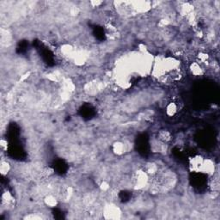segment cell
I'll list each match as a JSON object with an SVG mask.
<instances>
[{
  "mask_svg": "<svg viewBox=\"0 0 220 220\" xmlns=\"http://www.w3.org/2000/svg\"><path fill=\"white\" fill-rule=\"evenodd\" d=\"M157 139L163 144H167L172 139V134L167 130H161L157 134Z\"/></svg>",
  "mask_w": 220,
  "mask_h": 220,
  "instance_id": "cell-2",
  "label": "cell"
},
{
  "mask_svg": "<svg viewBox=\"0 0 220 220\" xmlns=\"http://www.w3.org/2000/svg\"><path fill=\"white\" fill-rule=\"evenodd\" d=\"M0 169H1V173H2L3 176L7 175L10 169V163L7 162V161H4V160H3V161L1 162V167H0Z\"/></svg>",
  "mask_w": 220,
  "mask_h": 220,
  "instance_id": "cell-4",
  "label": "cell"
},
{
  "mask_svg": "<svg viewBox=\"0 0 220 220\" xmlns=\"http://www.w3.org/2000/svg\"><path fill=\"white\" fill-rule=\"evenodd\" d=\"M105 218H120V211L115 205H108L105 207L103 211Z\"/></svg>",
  "mask_w": 220,
  "mask_h": 220,
  "instance_id": "cell-1",
  "label": "cell"
},
{
  "mask_svg": "<svg viewBox=\"0 0 220 220\" xmlns=\"http://www.w3.org/2000/svg\"><path fill=\"white\" fill-rule=\"evenodd\" d=\"M191 71L193 74H194L196 76H199V75H201L202 72H203V69L201 68V66L197 63H194L192 65V67H191Z\"/></svg>",
  "mask_w": 220,
  "mask_h": 220,
  "instance_id": "cell-5",
  "label": "cell"
},
{
  "mask_svg": "<svg viewBox=\"0 0 220 220\" xmlns=\"http://www.w3.org/2000/svg\"><path fill=\"white\" fill-rule=\"evenodd\" d=\"M176 109H177V108H176V104L171 103L168 106V108H167V112H168V113H169V115H173V114L176 112Z\"/></svg>",
  "mask_w": 220,
  "mask_h": 220,
  "instance_id": "cell-6",
  "label": "cell"
},
{
  "mask_svg": "<svg viewBox=\"0 0 220 220\" xmlns=\"http://www.w3.org/2000/svg\"><path fill=\"white\" fill-rule=\"evenodd\" d=\"M45 203L46 205H48L50 207H54L55 205H57V199L54 197V195H47L46 198H45Z\"/></svg>",
  "mask_w": 220,
  "mask_h": 220,
  "instance_id": "cell-3",
  "label": "cell"
}]
</instances>
